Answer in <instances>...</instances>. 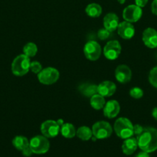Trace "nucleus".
I'll use <instances>...</instances> for the list:
<instances>
[{
  "instance_id": "nucleus-8",
  "label": "nucleus",
  "mask_w": 157,
  "mask_h": 157,
  "mask_svg": "<svg viewBox=\"0 0 157 157\" xmlns=\"http://www.w3.org/2000/svg\"><path fill=\"white\" fill-rule=\"evenodd\" d=\"M41 133L47 138L55 137L60 132V126L57 121L48 120L44 121L40 127Z\"/></svg>"
},
{
  "instance_id": "nucleus-13",
  "label": "nucleus",
  "mask_w": 157,
  "mask_h": 157,
  "mask_svg": "<svg viewBox=\"0 0 157 157\" xmlns=\"http://www.w3.org/2000/svg\"><path fill=\"white\" fill-rule=\"evenodd\" d=\"M119 35L123 39H130L135 35V28L133 25L129 21H122L117 28Z\"/></svg>"
},
{
  "instance_id": "nucleus-12",
  "label": "nucleus",
  "mask_w": 157,
  "mask_h": 157,
  "mask_svg": "<svg viewBox=\"0 0 157 157\" xmlns=\"http://www.w3.org/2000/svg\"><path fill=\"white\" fill-rule=\"evenodd\" d=\"M115 77L117 81L121 84L129 82L132 78L131 69L126 64H120L117 66L115 70Z\"/></svg>"
},
{
  "instance_id": "nucleus-14",
  "label": "nucleus",
  "mask_w": 157,
  "mask_h": 157,
  "mask_svg": "<svg viewBox=\"0 0 157 157\" xmlns=\"http://www.w3.org/2000/svg\"><path fill=\"white\" fill-rule=\"evenodd\" d=\"M120 111V105L119 102L115 100H111L106 103L103 107V113L106 117L109 119L115 118Z\"/></svg>"
},
{
  "instance_id": "nucleus-1",
  "label": "nucleus",
  "mask_w": 157,
  "mask_h": 157,
  "mask_svg": "<svg viewBox=\"0 0 157 157\" xmlns=\"http://www.w3.org/2000/svg\"><path fill=\"white\" fill-rule=\"evenodd\" d=\"M138 147L142 151L152 153L157 150V129L146 127L136 137Z\"/></svg>"
},
{
  "instance_id": "nucleus-2",
  "label": "nucleus",
  "mask_w": 157,
  "mask_h": 157,
  "mask_svg": "<svg viewBox=\"0 0 157 157\" xmlns=\"http://www.w3.org/2000/svg\"><path fill=\"white\" fill-rule=\"evenodd\" d=\"M114 131L121 139H127L133 135V125L128 118L120 117L114 124Z\"/></svg>"
},
{
  "instance_id": "nucleus-21",
  "label": "nucleus",
  "mask_w": 157,
  "mask_h": 157,
  "mask_svg": "<svg viewBox=\"0 0 157 157\" xmlns=\"http://www.w3.org/2000/svg\"><path fill=\"white\" fill-rule=\"evenodd\" d=\"M80 91L87 98H91L95 94H98V86L93 84H86L80 87Z\"/></svg>"
},
{
  "instance_id": "nucleus-16",
  "label": "nucleus",
  "mask_w": 157,
  "mask_h": 157,
  "mask_svg": "<svg viewBox=\"0 0 157 157\" xmlns=\"http://www.w3.org/2000/svg\"><path fill=\"white\" fill-rule=\"evenodd\" d=\"M119 24V19L118 15L112 12L106 14L103 18L104 28L111 32L116 30Z\"/></svg>"
},
{
  "instance_id": "nucleus-31",
  "label": "nucleus",
  "mask_w": 157,
  "mask_h": 157,
  "mask_svg": "<svg viewBox=\"0 0 157 157\" xmlns=\"http://www.w3.org/2000/svg\"><path fill=\"white\" fill-rule=\"evenodd\" d=\"M151 11L152 14L157 15V0H153L151 5Z\"/></svg>"
},
{
  "instance_id": "nucleus-9",
  "label": "nucleus",
  "mask_w": 157,
  "mask_h": 157,
  "mask_svg": "<svg viewBox=\"0 0 157 157\" xmlns=\"http://www.w3.org/2000/svg\"><path fill=\"white\" fill-rule=\"evenodd\" d=\"M122 52L120 43L116 40L109 41L106 43L103 48V54L108 60L113 61L119 58Z\"/></svg>"
},
{
  "instance_id": "nucleus-3",
  "label": "nucleus",
  "mask_w": 157,
  "mask_h": 157,
  "mask_svg": "<svg viewBox=\"0 0 157 157\" xmlns=\"http://www.w3.org/2000/svg\"><path fill=\"white\" fill-rule=\"evenodd\" d=\"M30 58L26 55H19L15 57L12 63V72L15 76L21 77L26 75L30 70Z\"/></svg>"
},
{
  "instance_id": "nucleus-18",
  "label": "nucleus",
  "mask_w": 157,
  "mask_h": 157,
  "mask_svg": "<svg viewBox=\"0 0 157 157\" xmlns=\"http://www.w3.org/2000/svg\"><path fill=\"white\" fill-rule=\"evenodd\" d=\"M60 133L64 137L71 139L76 135L75 127L70 123H64L60 127Z\"/></svg>"
},
{
  "instance_id": "nucleus-7",
  "label": "nucleus",
  "mask_w": 157,
  "mask_h": 157,
  "mask_svg": "<svg viewBox=\"0 0 157 157\" xmlns=\"http://www.w3.org/2000/svg\"><path fill=\"white\" fill-rule=\"evenodd\" d=\"M84 55L88 60L92 61H97L102 54V48L95 41H89L86 43L83 48Z\"/></svg>"
},
{
  "instance_id": "nucleus-17",
  "label": "nucleus",
  "mask_w": 157,
  "mask_h": 157,
  "mask_svg": "<svg viewBox=\"0 0 157 157\" xmlns=\"http://www.w3.org/2000/svg\"><path fill=\"white\" fill-rule=\"evenodd\" d=\"M137 147H138V143H137L136 138L131 136V137L125 140L124 142L123 143L122 150L124 154L129 156V155L134 153V152L136 150Z\"/></svg>"
},
{
  "instance_id": "nucleus-25",
  "label": "nucleus",
  "mask_w": 157,
  "mask_h": 157,
  "mask_svg": "<svg viewBox=\"0 0 157 157\" xmlns=\"http://www.w3.org/2000/svg\"><path fill=\"white\" fill-rule=\"evenodd\" d=\"M149 81L151 85L157 88V66L154 67L149 72Z\"/></svg>"
},
{
  "instance_id": "nucleus-33",
  "label": "nucleus",
  "mask_w": 157,
  "mask_h": 157,
  "mask_svg": "<svg viewBox=\"0 0 157 157\" xmlns=\"http://www.w3.org/2000/svg\"><path fill=\"white\" fill-rule=\"evenodd\" d=\"M135 157H150V156H149V153H146V152H144V151H142L140 152V153H139Z\"/></svg>"
},
{
  "instance_id": "nucleus-20",
  "label": "nucleus",
  "mask_w": 157,
  "mask_h": 157,
  "mask_svg": "<svg viewBox=\"0 0 157 157\" xmlns=\"http://www.w3.org/2000/svg\"><path fill=\"white\" fill-rule=\"evenodd\" d=\"M106 104L104 97L100 95L99 94H95L90 98V105L95 110H101L104 107Z\"/></svg>"
},
{
  "instance_id": "nucleus-29",
  "label": "nucleus",
  "mask_w": 157,
  "mask_h": 157,
  "mask_svg": "<svg viewBox=\"0 0 157 157\" xmlns=\"http://www.w3.org/2000/svg\"><path fill=\"white\" fill-rule=\"evenodd\" d=\"M143 130H144V128L141 125L135 124L133 126V134H135L136 136H139L143 131Z\"/></svg>"
},
{
  "instance_id": "nucleus-22",
  "label": "nucleus",
  "mask_w": 157,
  "mask_h": 157,
  "mask_svg": "<svg viewBox=\"0 0 157 157\" xmlns=\"http://www.w3.org/2000/svg\"><path fill=\"white\" fill-rule=\"evenodd\" d=\"M76 136L82 140L87 141L92 138V131L89 127L83 126L76 130Z\"/></svg>"
},
{
  "instance_id": "nucleus-32",
  "label": "nucleus",
  "mask_w": 157,
  "mask_h": 157,
  "mask_svg": "<svg viewBox=\"0 0 157 157\" xmlns=\"http://www.w3.org/2000/svg\"><path fill=\"white\" fill-rule=\"evenodd\" d=\"M135 5L140 8H143L148 3V0H135Z\"/></svg>"
},
{
  "instance_id": "nucleus-6",
  "label": "nucleus",
  "mask_w": 157,
  "mask_h": 157,
  "mask_svg": "<svg viewBox=\"0 0 157 157\" xmlns=\"http://www.w3.org/2000/svg\"><path fill=\"white\" fill-rule=\"evenodd\" d=\"M59 78V72L57 69L48 67L42 69L38 74V79L44 85H51L56 82Z\"/></svg>"
},
{
  "instance_id": "nucleus-30",
  "label": "nucleus",
  "mask_w": 157,
  "mask_h": 157,
  "mask_svg": "<svg viewBox=\"0 0 157 157\" xmlns=\"http://www.w3.org/2000/svg\"><path fill=\"white\" fill-rule=\"evenodd\" d=\"M22 153L23 156H26V157H29L33 154V153H32V150H31L29 145L28 146V147H26L25 149H23V150H22Z\"/></svg>"
},
{
  "instance_id": "nucleus-28",
  "label": "nucleus",
  "mask_w": 157,
  "mask_h": 157,
  "mask_svg": "<svg viewBox=\"0 0 157 157\" xmlns=\"http://www.w3.org/2000/svg\"><path fill=\"white\" fill-rule=\"evenodd\" d=\"M30 70L32 73L37 74L38 75L42 70V66L40 64V62L37 61H32L30 64Z\"/></svg>"
},
{
  "instance_id": "nucleus-5",
  "label": "nucleus",
  "mask_w": 157,
  "mask_h": 157,
  "mask_svg": "<svg viewBox=\"0 0 157 157\" xmlns=\"http://www.w3.org/2000/svg\"><path fill=\"white\" fill-rule=\"evenodd\" d=\"M92 136L98 140L109 138L112 133V128L109 123L106 121H99L95 123L92 127Z\"/></svg>"
},
{
  "instance_id": "nucleus-19",
  "label": "nucleus",
  "mask_w": 157,
  "mask_h": 157,
  "mask_svg": "<svg viewBox=\"0 0 157 157\" xmlns=\"http://www.w3.org/2000/svg\"><path fill=\"white\" fill-rule=\"evenodd\" d=\"M103 9L97 3H90L86 8V13L91 18H98L101 15Z\"/></svg>"
},
{
  "instance_id": "nucleus-4",
  "label": "nucleus",
  "mask_w": 157,
  "mask_h": 157,
  "mask_svg": "<svg viewBox=\"0 0 157 157\" xmlns=\"http://www.w3.org/2000/svg\"><path fill=\"white\" fill-rule=\"evenodd\" d=\"M29 147L32 153L35 154H44L47 153L50 147V144L47 137L41 135H38L29 141Z\"/></svg>"
},
{
  "instance_id": "nucleus-26",
  "label": "nucleus",
  "mask_w": 157,
  "mask_h": 157,
  "mask_svg": "<svg viewBox=\"0 0 157 157\" xmlns=\"http://www.w3.org/2000/svg\"><path fill=\"white\" fill-rule=\"evenodd\" d=\"M129 94L134 99H140L143 97V90L138 87H132L130 89Z\"/></svg>"
},
{
  "instance_id": "nucleus-15",
  "label": "nucleus",
  "mask_w": 157,
  "mask_h": 157,
  "mask_svg": "<svg viewBox=\"0 0 157 157\" xmlns=\"http://www.w3.org/2000/svg\"><path fill=\"white\" fill-rule=\"evenodd\" d=\"M116 85L112 81H105L98 85V94L103 97H111L115 93Z\"/></svg>"
},
{
  "instance_id": "nucleus-24",
  "label": "nucleus",
  "mask_w": 157,
  "mask_h": 157,
  "mask_svg": "<svg viewBox=\"0 0 157 157\" xmlns=\"http://www.w3.org/2000/svg\"><path fill=\"white\" fill-rule=\"evenodd\" d=\"M37 52H38V48L36 44L33 42H28L23 47V53L29 58L35 56Z\"/></svg>"
},
{
  "instance_id": "nucleus-11",
  "label": "nucleus",
  "mask_w": 157,
  "mask_h": 157,
  "mask_svg": "<svg viewBox=\"0 0 157 157\" xmlns=\"http://www.w3.org/2000/svg\"><path fill=\"white\" fill-rule=\"evenodd\" d=\"M143 41L149 48H157V31L152 28H147L143 32Z\"/></svg>"
},
{
  "instance_id": "nucleus-35",
  "label": "nucleus",
  "mask_w": 157,
  "mask_h": 157,
  "mask_svg": "<svg viewBox=\"0 0 157 157\" xmlns=\"http://www.w3.org/2000/svg\"><path fill=\"white\" fill-rule=\"evenodd\" d=\"M117 1H118V2L119 3V4H124L125 3V2H126V0H117Z\"/></svg>"
},
{
  "instance_id": "nucleus-27",
  "label": "nucleus",
  "mask_w": 157,
  "mask_h": 157,
  "mask_svg": "<svg viewBox=\"0 0 157 157\" xmlns=\"http://www.w3.org/2000/svg\"><path fill=\"white\" fill-rule=\"evenodd\" d=\"M111 33L112 32H109V30H107V29H106L104 28V29H101L98 31V32H97V37L101 41H104V40H106L107 38H109L110 37Z\"/></svg>"
},
{
  "instance_id": "nucleus-23",
  "label": "nucleus",
  "mask_w": 157,
  "mask_h": 157,
  "mask_svg": "<svg viewBox=\"0 0 157 157\" xmlns=\"http://www.w3.org/2000/svg\"><path fill=\"white\" fill-rule=\"evenodd\" d=\"M12 145L18 150H22L29 145V140L23 136H16L12 140Z\"/></svg>"
},
{
  "instance_id": "nucleus-34",
  "label": "nucleus",
  "mask_w": 157,
  "mask_h": 157,
  "mask_svg": "<svg viewBox=\"0 0 157 157\" xmlns=\"http://www.w3.org/2000/svg\"><path fill=\"white\" fill-rule=\"evenodd\" d=\"M152 116L153 117L154 119L157 121V107H154L152 111Z\"/></svg>"
},
{
  "instance_id": "nucleus-10",
  "label": "nucleus",
  "mask_w": 157,
  "mask_h": 157,
  "mask_svg": "<svg viewBox=\"0 0 157 157\" xmlns=\"http://www.w3.org/2000/svg\"><path fill=\"white\" fill-rule=\"evenodd\" d=\"M143 15L142 8L136 5H130L124 9L123 12V17L125 21L129 22H136L141 18Z\"/></svg>"
}]
</instances>
